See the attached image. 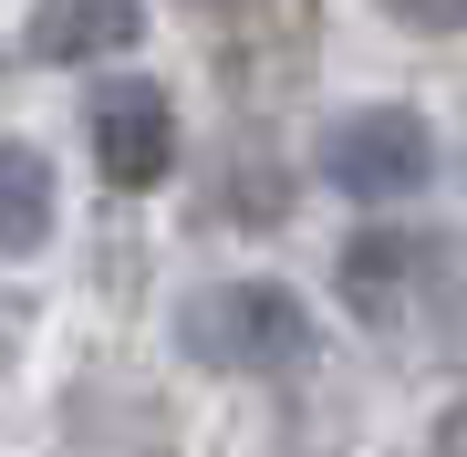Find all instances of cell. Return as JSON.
<instances>
[{
	"label": "cell",
	"mask_w": 467,
	"mask_h": 457,
	"mask_svg": "<svg viewBox=\"0 0 467 457\" xmlns=\"http://www.w3.org/2000/svg\"><path fill=\"white\" fill-rule=\"evenodd\" d=\"M436 271H447V239H426V229H364V239H343V260H333L343 302L374 312V322L416 312V291H426Z\"/></svg>",
	"instance_id": "277c9868"
},
{
	"label": "cell",
	"mask_w": 467,
	"mask_h": 457,
	"mask_svg": "<svg viewBox=\"0 0 467 457\" xmlns=\"http://www.w3.org/2000/svg\"><path fill=\"white\" fill-rule=\"evenodd\" d=\"M374 11L405 32H467V0H374Z\"/></svg>",
	"instance_id": "ba28073f"
},
{
	"label": "cell",
	"mask_w": 467,
	"mask_h": 457,
	"mask_svg": "<svg viewBox=\"0 0 467 457\" xmlns=\"http://www.w3.org/2000/svg\"><path fill=\"white\" fill-rule=\"evenodd\" d=\"M322 177L343 198H364V208H395V198H416L436 177V136L405 104H353L343 125H322Z\"/></svg>",
	"instance_id": "7a4b0ae2"
},
{
	"label": "cell",
	"mask_w": 467,
	"mask_h": 457,
	"mask_svg": "<svg viewBox=\"0 0 467 457\" xmlns=\"http://www.w3.org/2000/svg\"><path fill=\"white\" fill-rule=\"evenodd\" d=\"M281 208H291V177L260 167V156H239V177H229V229H270Z\"/></svg>",
	"instance_id": "52a82bcc"
},
{
	"label": "cell",
	"mask_w": 467,
	"mask_h": 457,
	"mask_svg": "<svg viewBox=\"0 0 467 457\" xmlns=\"http://www.w3.org/2000/svg\"><path fill=\"white\" fill-rule=\"evenodd\" d=\"M84 136H94L104 187H167V167H177V104L156 84H104L84 104Z\"/></svg>",
	"instance_id": "3957f363"
},
{
	"label": "cell",
	"mask_w": 467,
	"mask_h": 457,
	"mask_svg": "<svg viewBox=\"0 0 467 457\" xmlns=\"http://www.w3.org/2000/svg\"><path fill=\"white\" fill-rule=\"evenodd\" d=\"M177 343H187V364H208V374H291L312 354V312H301L281 281H218V291H198V302L177 312Z\"/></svg>",
	"instance_id": "6da1fadb"
},
{
	"label": "cell",
	"mask_w": 467,
	"mask_h": 457,
	"mask_svg": "<svg viewBox=\"0 0 467 457\" xmlns=\"http://www.w3.org/2000/svg\"><path fill=\"white\" fill-rule=\"evenodd\" d=\"M436 457H467V406H447V416H436Z\"/></svg>",
	"instance_id": "9c48e42d"
},
{
	"label": "cell",
	"mask_w": 467,
	"mask_h": 457,
	"mask_svg": "<svg viewBox=\"0 0 467 457\" xmlns=\"http://www.w3.org/2000/svg\"><path fill=\"white\" fill-rule=\"evenodd\" d=\"M135 32H146L135 0H42L21 52L32 63H104V52H135Z\"/></svg>",
	"instance_id": "5b68a950"
},
{
	"label": "cell",
	"mask_w": 467,
	"mask_h": 457,
	"mask_svg": "<svg viewBox=\"0 0 467 457\" xmlns=\"http://www.w3.org/2000/svg\"><path fill=\"white\" fill-rule=\"evenodd\" d=\"M52 239V167L42 146H0V250H42Z\"/></svg>",
	"instance_id": "8992f818"
},
{
	"label": "cell",
	"mask_w": 467,
	"mask_h": 457,
	"mask_svg": "<svg viewBox=\"0 0 467 457\" xmlns=\"http://www.w3.org/2000/svg\"><path fill=\"white\" fill-rule=\"evenodd\" d=\"M21 333H32V312H21V302H0V364L21 354Z\"/></svg>",
	"instance_id": "30bf717a"
}]
</instances>
